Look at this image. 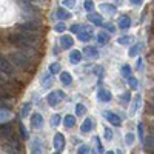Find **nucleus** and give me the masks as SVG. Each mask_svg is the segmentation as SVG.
<instances>
[{
    "label": "nucleus",
    "mask_w": 154,
    "mask_h": 154,
    "mask_svg": "<svg viewBox=\"0 0 154 154\" xmlns=\"http://www.w3.org/2000/svg\"><path fill=\"white\" fill-rule=\"evenodd\" d=\"M9 42L23 51H28V49L35 48V43L38 42V37L34 32H28V31L12 32V34H9Z\"/></svg>",
    "instance_id": "1"
},
{
    "label": "nucleus",
    "mask_w": 154,
    "mask_h": 154,
    "mask_svg": "<svg viewBox=\"0 0 154 154\" xmlns=\"http://www.w3.org/2000/svg\"><path fill=\"white\" fill-rule=\"evenodd\" d=\"M9 59L12 60V63H14L16 66L22 68V69H28L29 68V59L26 54H23V53H12L9 56Z\"/></svg>",
    "instance_id": "2"
},
{
    "label": "nucleus",
    "mask_w": 154,
    "mask_h": 154,
    "mask_svg": "<svg viewBox=\"0 0 154 154\" xmlns=\"http://www.w3.org/2000/svg\"><path fill=\"white\" fill-rule=\"evenodd\" d=\"M40 22L37 20H29V22H25V23H20L19 25V29L20 31H28V32H35L40 29Z\"/></svg>",
    "instance_id": "3"
},
{
    "label": "nucleus",
    "mask_w": 154,
    "mask_h": 154,
    "mask_svg": "<svg viewBox=\"0 0 154 154\" xmlns=\"http://www.w3.org/2000/svg\"><path fill=\"white\" fill-rule=\"evenodd\" d=\"M77 38H79L80 42H88L93 38V28L88 26V25H85V26L80 28V31L77 32Z\"/></svg>",
    "instance_id": "4"
},
{
    "label": "nucleus",
    "mask_w": 154,
    "mask_h": 154,
    "mask_svg": "<svg viewBox=\"0 0 154 154\" xmlns=\"http://www.w3.org/2000/svg\"><path fill=\"white\" fill-rule=\"evenodd\" d=\"M0 71L8 74V75H12L14 74V65L5 57H0Z\"/></svg>",
    "instance_id": "5"
},
{
    "label": "nucleus",
    "mask_w": 154,
    "mask_h": 154,
    "mask_svg": "<svg viewBox=\"0 0 154 154\" xmlns=\"http://www.w3.org/2000/svg\"><path fill=\"white\" fill-rule=\"evenodd\" d=\"M103 117L111 123V125H114V126H120L122 125V120H120V117L117 114H114V112H111V111H105L103 112Z\"/></svg>",
    "instance_id": "6"
},
{
    "label": "nucleus",
    "mask_w": 154,
    "mask_h": 154,
    "mask_svg": "<svg viewBox=\"0 0 154 154\" xmlns=\"http://www.w3.org/2000/svg\"><path fill=\"white\" fill-rule=\"evenodd\" d=\"M83 54H85V57H86V59H89V60L99 59V51H97V48H96V46H85Z\"/></svg>",
    "instance_id": "7"
},
{
    "label": "nucleus",
    "mask_w": 154,
    "mask_h": 154,
    "mask_svg": "<svg viewBox=\"0 0 154 154\" xmlns=\"http://www.w3.org/2000/svg\"><path fill=\"white\" fill-rule=\"evenodd\" d=\"M65 145H66V142H65V137H63V134L56 133V136H54V148H56L57 151H62L63 148H65Z\"/></svg>",
    "instance_id": "8"
},
{
    "label": "nucleus",
    "mask_w": 154,
    "mask_h": 154,
    "mask_svg": "<svg viewBox=\"0 0 154 154\" xmlns=\"http://www.w3.org/2000/svg\"><path fill=\"white\" fill-rule=\"evenodd\" d=\"M88 22H91L93 25H97V26H102L103 25V17L100 14H96V12H88Z\"/></svg>",
    "instance_id": "9"
},
{
    "label": "nucleus",
    "mask_w": 154,
    "mask_h": 154,
    "mask_svg": "<svg viewBox=\"0 0 154 154\" xmlns=\"http://www.w3.org/2000/svg\"><path fill=\"white\" fill-rule=\"evenodd\" d=\"M31 125L32 128H35V130H40V128L43 126V117L38 112L32 114V117H31Z\"/></svg>",
    "instance_id": "10"
},
{
    "label": "nucleus",
    "mask_w": 154,
    "mask_h": 154,
    "mask_svg": "<svg viewBox=\"0 0 154 154\" xmlns=\"http://www.w3.org/2000/svg\"><path fill=\"white\" fill-rule=\"evenodd\" d=\"M130 26H131V19L128 17L126 14H122V16L119 17V28L125 31V29H128Z\"/></svg>",
    "instance_id": "11"
},
{
    "label": "nucleus",
    "mask_w": 154,
    "mask_h": 154,
    "mask_svg": "<svg viewBox=\"0 0 154 154\" xmlns=\"http://www.w3.org/2000/svg\"><path fill=\"white\" fill-rule=\"evenodd\" d=\"M60 45H62V48L63 49H69L72 45H74V40H72V37L71 35H62L60 37Z\"/></svg>",
    "instance_id": "12"
},
{
    "label": "nucleus",
    "mask_w": 154,
    "mask_h": 154,
    "mask_svg": "<svg viewBox=\"0 0 154 154\" xmlns=\"http://www.w3.org/2000/svg\"><path fill=\"white\" fill-rule=\"evenodd\" d=\"M60 100H62V99H60V96L57 94V91H53V93H49V94L46 96V102H48L51 106H56Z\"/></svg>",
    "instance_id": "13"
},
{
    "label": "nucleus",
    "mask_w": 154,
    "mask_h": 154,
    "mask_svg": "<svg viewBox=\"0 0 154 154\" xmlns=\"http://www.w3.org/2000/svg\"><path fill=\"white\" fill-rule=\"evenodd\" d=\"M56 16H57L59 20L65 22V20H69V19H71V12H69L66 8H65V9H63V8H59L57 12H56Z\"/></svg>",
    "instance_id": "14"
},
{
    "label": "nucleus",
    "mask_w": 154,
    "mask_h": 154,
    "mask_svg": "<svg viewBox=\"0 0 154 154\" xmlns=\"http://www.w3.org/2000/svg\"><path fill=\"white\" fill-rule=\"evenodd\" d=\"M69 60H71V63H74V65L80 63L82 62V53H80V51H77V49H72L69 53Z\"/></svg>",
    "instance_id": "15"
},
{
    "label": "nucleus",
    "mask_w": 154,
    "mask_h": 154,
    "mask_svg": "<svg viewBox=\"0 0 154 154\" xmlns=\"http://www.w3.org/2000/svg\"><path fill=\"white\" fill-rule=\"evenodd\" d=\"M97 99L100 102H109L111 100V93L108 91V89H99V93H97Z\"/></svg>",
    "instance_id": "16"
},
{
    "label": "nucleus",
    "mask_w": 154,
    "mask_h": 154,
    "mask_svg": "<svg viewBox=\"0 0 154 154\" xmlns=\"http://www.w3.org/2000/svg\"><path fill=\"white\" fill-rule=\"evenodd\" d=\"M109 42V32L108 31H100L97 34V43L100 45H106Z\"/></svg>",
    "instance_id": "17"
},
{
    "label": "nucleus",
    "mask_w": 154,
    "mask_h": 154,
    "mask_svg": "<svg viewBox=\"0 0 154 154\" xmlns=\"http://www.w3.org/2000/svg\"><path fill=\"white\" fill-rule=\"evenodd\" d=\"M12 133V125L11 123H2L0 125V134L5 136V137H11Z\"/></svg>",
    "instance_id": "18"
},
{
    "label": "nucleus",
    "mask_w": 154,
    "mask_h": 154,
    "mask_svg": "<svg viewBox=\"0 0 154 154\" xmlns=\"http://www.w3.org/2000/svg\"><path fill=\"white\" fill-rule=\"evenodd\" d=\"M91 128H93V119L88 117V119L83 120V123H82V126H80V131H82L83 134H86V133L91 131Z\"/></svg>",
    "instance_id": "19"
},
{
    "label": "nucleus",
    "mask_w": 154,
    "mask_h": 154,
    "mask_svg": "<svg viewBox=\"0 0 154 154\" xmlns=\"http://www.w3.org/2000/svg\"><path fill=\"white\" fill-rule=\"evenodd\" d=\"M60 82L63 83V85H71L72 83V77H71V74L68 72V71H62L60 72Z\"/></svg>",
    "instance_id": "20"
},
{
    "label": "nucleus",
    "mask_w": 154,
    "mask_h": 154,
    "mask_svg": "<svg viewBox=\"0 0 154 154\" xmlns=\"http://www.w3.org/2000/svg\"><path fill=\"white\" fill-rule=\"evenodd\" d=\"M63 125H65V128H72L75 125V117L71 114L65 116V119H63Z\"/></svg>",
    "instance_id": "21"
},
{
    "label": "nucleus",
    "mask_w": 154,
    "mask_h": 154,
    "mask_svg": "<svg viewBox=\"0 0 154 154\" xmlns=\"http://www.w3.org/2000/svg\"><path fill=\"white\" fill-rule=\"evenodd\" d=\"M100 9H103L105 12H108V14H114V12H116V6L111 5V3H102Z\"/></svg>",
    "instance_id": "22"
},
{
    "label": "nucleus",
    "mask_w": 154,
    "mask_h": 154,
    "mask_svg": "<svg viewBox=\"0 0 154 154\" xmlns=\"http://www.w3.org/2000/svg\"><path fill=\"white\" fill-rule=\"evenodd\" d=\"M142 43H136V45H133V48L130 49V57H136L139 53H140V49H142Z\"/></svg>",
    "instance_id": "23"
},
{
    "label": "nucleus",
    "mask_w": 154,
    "mask_h": 154,
    "mask_svg": "<svg viewBox=\"0 0 154 154\" xmlns=\"http://www.w3.org/2000/svg\"><path fill=\"white\" fill-rule=\"evenodd\" d=\"M139 105H140V96L137 94V96L134 97V100H133V105H131V111H130V114H131V116H133V114H136V111H137Z\"/></svg>",
    "instance_id": "24"
},
{
    "label": "nucleus",
    "mask_w": 154,
    "mask_h": 154,
    "mask_svg": "<svg viewBox=\"0 0 154 154\" xmlns=\"http://www.w3.org/2000/svg\"><path fill=\"white\" fill-rule=\"evenodd\" d=\"M120 74H122V77H125V79H128V77L131 75V66L128 65V63H126V65H123V66L120 68Z\"/></svg>",
    "instance_id": "25"
},
{
    "label": "nucleus",
    "mask_w": 154,
    "mask_h": 154,
    "mask_svg": "<svg viewBox=\"0 0 154 154\" xmlns=\"http://www.w3.org/2000/svg\"><path fill=\"white\" fill-rule=\"evenodd\" d=\"M85 112H86V108H85L83 103H77V105H75V116H77V117L83 116Z\"/></svg>",
    "instance_id": "26"
},
{
    "label": "nucleus",
    "mask_w": 154,
    "mask_h": 154,
    "mask_svg": "<svg viewBox=\"0 0 154 154\" xmlns=\"http://www.w3.org/2000/svg\"><path fill=\"white\" fill-rule=\"evenodd\" d=\"M119 45H131L133 43V37H130V35H125V37H119Z\"/></svg>",
    "instance_id": "27"
},
{
    "label": "nucleus",
    "mask_w": 154,
    "mask_h": 154,
    "mask_svg": "<svg viewBox=\"0 0 154 154\" xmlns=\"http://www.w3.org/2000/svg\"><path fill=\"white\" fill-rule=\"evenodd\" d=\"M126 80H128V85H130V88H131V89H137V88H139V82H137V79H136V77L130 75Z\"/></svg>",
    "instance_id": "28"
},
{
    "label": "nucleus",
    "mask_w": 154,
    "mask_h": 154,
    "mask_svg": "<svg viewBox=\"0 0 154 154\" xmlns=\"http://www.w3.org/2000/svg\"><path fill=\"white\" fill-rule=\"evenodd\" d=\"M60 63H57V62H54V63H51L49 65V72L51 74H57V72H60Z\"/></svg>",
    "instance_id": "29"
},
{
    "label": "nucleus",
    "mask_w": 154,
    "mask_h": 154,
    "mask_svg": "<svg viewBox=\"0 0 154 154\" xmlns=\"http://www.w3.org/2000/svg\"><path fill=\"white\" fill-rule=\"evenodd\" d=\"M9 117H11L9 111H8V109L3 111V108H0V122H5V120H8Z\"/></svg>",
    "instance_id": "30"
},
{
    "label": "nucleus",
    "mask_w": 154,
    "mask_h": 154,
    "mask_svg": "<svg viewBox=\"0 0 154 154\" xmlns=\"http://www.w3.org/2000/svg\"><path fill=\"white\" fill-rule=\"evenodd\" d=\"M83 8H85L88 12H93V9H94V2H93V0H85V2H83Z\"/></svg>",
    "instance_id": "31"
},
{
    "label": "nucleus",
    "mask_w": 154,
    "mask_h": 154,
    "mask_svg": "<svg viewBox=\"0 0 154 154\" xmlns=\"http://www.w3.org/2000/svg\"><path fill=\"white\" fill-rule=\"evenodd\" d=\"M29 111H31V103H25V105L22 106V112H20V116H22V117H26V116L29 114Z\"/></svg>",
    "instance_id": "32"
},
{
    "label": "nucleus",
    "mask_w": 154,
    "mask_h": 154,
    "mask_svg": "<svg viewBox=\"0 0 154 154\" xmlns=\"http://www.w3.org/2000/svg\"><path fill=\"white\" fill-rule=\"evenodd\" d=\"M31 154H42V148H40V145H38V140H37V139L34 140V145H32Z\"/></svg>",
    "instance_id": "33"
},
{
    "label": "nucleus",
    "mask_w": 154,
    "mask_h": 154,
    "mask_svg": "<svg viewBox=\"0 0 154 154\" xmlns=\"http://www.w3.org/2000/svg\"><path fill=\"white\" fill-rule=\"evenodd\" d=\"M60 120H62V117L59 114H54L53 117H51V126H59L60 125Z\"/></svg>",
    "instance_id": "34"
},
{
    "label": "nucleus",
    "mask_w": 154,
    "mask_h": 154,
    "mask_svg": "<svg viewBox=\"0 0 154 154\" xmlns=\"http://www.w3.org/2000/svg\"><path fill=\"white\" fill-rule=\"evenodd\" d=\"M62 5L65 6L66 9H72V8H74V5H75V0H63Z\"/></svg>",
    "instance_id": "35"
},
{
    "label": "nucleus",
    "mask_w": 154,
    "mask_h": 154,
    "mask_svg": "<svg viewBox=\"0 0 154 154\" xmlns=\"http://www.w3.org/2000/svg\"><path fill=\"white\" fill-rule=\"evenodd\" d=\"M137 133H139V140L143 143V140H145V139H143V125H142V123H139V125H137Z\"/></svg>",
    "instance_id": "36"
},
{
    "label": "nucleus",
    "mask_w": 154,
    "mask_h": 154,
    "mask_svg": "<svg viewBox=\"0 0 154 154\" xmlns=\"http://www.w3.org/2000/svg\"><path fill=\"white\" fill-rule=\"evenodd\" d=\"M54 29L57 31V32H65V29H66V26H65V22H59L56 26H54Z\"/></svg>",
    "instance_id": "37"
},
{
    "label": "nucleus",
    "mask_w": 154,
    "mask_h": 154,
    "mask_svg": "<svg viewBox=\"0 0 154 154\" xmlns=\"http://www.w3.org/2000/svg\"><path fill=\"white\" fill-rule=\"evenodd\" d=\"M120 100H122V102H130V100H131V93H130V91L122 93V94H120Z\"/></svg>",
    "instance_id": "38"
},
{
    "label": "nucleus",
    "mask_w": 154,
    "mask_h": 154,
    "mask_svg": "<svg viewBox=\"0 0 154 154\" xmlns=\"http://www.w3.org/2000/svg\"><path fill=\"white\" fill-rule=\"evenodd\" d=\"M77 154H89V146L88 145H82L79 149H77Z\"/></svg>",
    "instance_id": "39"
},
{
    "label": "nucleus",
    "mask_w": 154,
    "mask_h": 154,
    "mask_svg": "<svg viewBox=\"0 0 154 154\" xmlns=\"http://www.w3.org/2000/svg\"><path fill=\"white\" fill-rule=\"evenodd\" d=\"M102 26H105V29H106L108 32H116V26H114V25H111V23H105V22H103V25H102Z\"/></svg>",
    "instance_id": "40"
},
{
    "label": "nucleus",
    "mask_w": 154,
    "mask_h": 154,
    "mask_svg": "<svg viewBox=\"0 0 154 154\" xmlns=\"http://www.w3.org/2000/svg\"><path fill=\"white\" fill-rule=\"evenodd\" d=\"M125 142H126V145H133V142H134V136L128 133V134L125 136Z\"/></svg>",
    "instance_id": "41"
},
{
    "label": "nucleus",
    "mask_w": 154,
    "mask_h": 154,
    "mask_svg": "<svg viewBox=\"0 0 154 154\" xmlns=\"http://www.w3.org/2000/svg\"><path fill=\"white\" fill-rule=\"evenodd\" d=\"M19 130H20V136H22L23 139L28 136V134H26V130H25V126H23V123H22V122H19Z\"/></svg>",
    "instance_id": "42"
},
{
    "label": "nucleus",
    "mask_w": 154,
    "mask_h": 154,
    "mask_svg": "<svg viewBox=\"0 0 154 154\" xmlns=\"http://www.w3.org/2000/svg\"><path fill=\"white\" fill-rule=\"evenodd\" d=\"M94 142H96V145H97V151H99V152H103V145L100 143V139H99V137H94Z\"/></svg>",
    "instance_id": "43"
},
{
    "label": "nucleus",
    "mask_w": 154,
    "mask_h": 154,
    "mask_svg": "<svg viewBox=\"0 0 154 154\" xmlns=\"http://www.w3.org/2000/svg\"><path fill=\"white\" fill-rule=\"evenodd\" d=\"M103 131H105V134H103L105 139H106V140H111V139H112V131L109 130V128H105Z\"/></svg>",
    "instance_id": "44"
},
{
    "label": "nucleus",
    "mask_w": 154,
    "mask_h": 154,
    "mask_svg": "<svg viewBox=\"0 0 154 154\" xmlns=\"http://www.w3.org/2000/svg\"><path fill=\"white\" fill-rule=\"evenodd\" d=\"M80 28H82L80 25H72V26H71L69 29H71V32H72V34H77V32L80 31Z\"/></svg>",
    "instance_id": "45"
},
{
    "label": "nucleus",
    "mask_w": 154,
    "mask_h": 154,
    "mask_svg": "<svg viewBox=\"0 0 154 154\" xmlns=\"http://www.w3.org/2000/svg\"><path fill=\"white\" fill-rule=\"evenodd\" d=\"M94 74H97L99 77H102V75H103V68H102V66H96L94 68Z\"/></svg>",
    "instance_id": "46"
},
{
    "label": "nucleus",
    "mask_w": 154,
    "mask_h": 154,
    "mask_svg": "<svg viewBox=\"0 0 154 154\" xmlns=\"http://www.w3.org/2000/svg\"><path fill=\"white\" fill-rule=\"evenodd\" d=\"M130 2H131L133 5H140V3H142V0H130Z\"/></svg>",
    "instance_id": "47"
},
{
    "label": "nucleus",
    "mask_w": 154,
    "mask_h": 154,
    "mask_svg": "<svg viewBox=\"0 0 154 154\" xmlns=\"http://www.w3.org/2000/svg\"><path fill=\"white\" fill-rule=\"evenodd\" d=\"M148 112H149L151 116H154V105H149V109H148Z\"/></svg>",
    "instance_id": "48"
},
{
    "label": "nucleus",
    "mask_w": 154,
    "mask_h": 154,
    "mask_svg": "<svg viewBox=\"0 0 154 154\" xmlns=\"http://www.w3.org/2000/svg\"><path fill=\"white\" fill-rule=\"evenodd\" d=\"M8 154H20V152H19V149H9Z\"/></svg>",
    "instance_id": "49"
},
{
    "label": "nucleus",
    "mask_w": 154,
    "mask_h": 154,
    "mask_svg": "<svg viewBox=\"0 0 154 154\" xmlns=\"http://www.w3.org/2000/svg\"><path fill=\"white\" fill-rule=\"evenodd\" d=\"M57 94L60 96V99H65V93H63V91H60V89H59V91H57Z\"/></svg>",
    "instance_id": "50"
},
{
    "label": "nucleus",
    "mask_w": 154,
    "mask_h": 154,
    "mask_svg": "<svg viewBox=\"0 0 154 154\" xmlns=\"http://www.w3.org/2000/svg\"><path fill=\"white\" fill-rule=\"evenodd\" d=\"M140 65H142V59H140V57H139V59H137V68H139Z\"/></svg>",
    "instance_id": "51"
},
{
    "label": "nucleus",
    "mask_w": 154,
    "mask_h": 154,
    "mask_svg": "<svg viewBox=\"0 0 154 154\" xmlns=\"http://www.w3.org/2000/svg\"><path fill=\"white\" fill-rule=\"evenodd\" d=\"M3 85V79H2V75H0V86Z\"/></svg>",
    "instance_id": "52"
},
{
    "label": "nucleus",
    "mask_w": 154,
    "mask_h": 154,
    "mask_svg": "<svg viewBox=\"0 0 154 154\" xmlns=\"http://www.w3.org/2000/svg\"><path fill=\"white\" fill-rule=\"evenodd\" d=\"M105 154H116V152H114V151H106Z\"/></svg>",
    "instance_id": "53"
},
{
    "label": "nucleus",
    "mask_w": 154,
    "mask_h": 154,
    "mask_svg": "<svg viewBox=\"0 0 154 154\" xmlns=\"http://www.w3.org/2000/svg\"><path fill=\"white\" fill-rule=\"evenodd\" d=\"M89 154H96V152H94V151H91V149H89Z\"/></svg>",
    "instance_id": "54"
},
{
    "label": "nucleus",
    "mask_w": 154,
    "mask_h": 154,
    "mask_svg": "<svg viewBox=\"0 0 154 154\" xmlns=\"http://www.w3.org/2000/svg\"><path fill=\"white\" fill-rule=\"evenodd\" d=\"M116 154H123V152H122V151H117V152H116Z\"/></svg>",
    "instance_id": "55"
},
{
    "label": "nucleus",
    "mask_w": 154,
    "mask_h": 154,
    "mask_svg": "<svg viewBox=\"0 0 154 154\" xmlns=\"http://www.w3.org/2000/svg\"><path fill=\"white\" fill-rule=\"evenodd\" d=\"M54 154H60V151H56V152H54Z\"/></svg>",
    "instance_id": "56"
},
{
    "label": "nucleus",
    "mask_w": 154,
    "mask_h": 154,
    "mask_svg": "<svg viewBox=\"0 0 154 154\" xmlns=\"http://www.w3.org/2000/svg\"><path fill=\"white\" fill-rule=\"evenodd\" d=\"M151 130H152V133H154V126H151Z\"/></svg>",
    "instance_id": "57"
},
{
    "label": "nucleus",
    "mask_w": 154,
    "mask_h": 154,
    "mask_svg": "<svg viewBox=\"0 0 154 154\" xmlns=\"http://www.w3.org/2000/svg\"><path fill=\"white\" fill-rule=\"evenodd\" d=\"M151 126H154V120H152V123H151Z\"/></svg>",
    "instance_id": "58"
},
{
    "label": "nucleus",
    "mask_w": 154,
    "mask_h": 154,
    "mask_svg": "<svg viewBox=\"0 0 154 154\" xmlns=\"http://www.w3.org/2000/svg\"><path fill=\"white\" fill-rule=\"evenodd\" d=\"M152 102H154V94H152Z\"/></svg>",
    "instance_id": "59"
},
{
    "label": "nucleus",
    "mask_w": 154,
    "mask_h": 154,
    "mask_svg": "<svg viewBox=\"0 0 154 154\" xmlns=\"http://www.w3.org/2000/svg\"><path fill=\"white\" fill-rule=\"evenodd\" d=\"M152 57H154V53H152Z\"/></svg>",
    "instance_id": "60"
},
{
    "label": "nucleus",
    "mask_w": 154,
    "mask_h": 154,
    "mask_svg": "<svg viewBox=\"0 0 154 154\" xmlns=\"http://www.w3.org/2000/svg\"><path fill=\"white\" fill-rule=\"evenodd\" d=\"M152 34H154V31H152Z\"/></svg>",
    "instance_id": "61"
}]
</instances>
